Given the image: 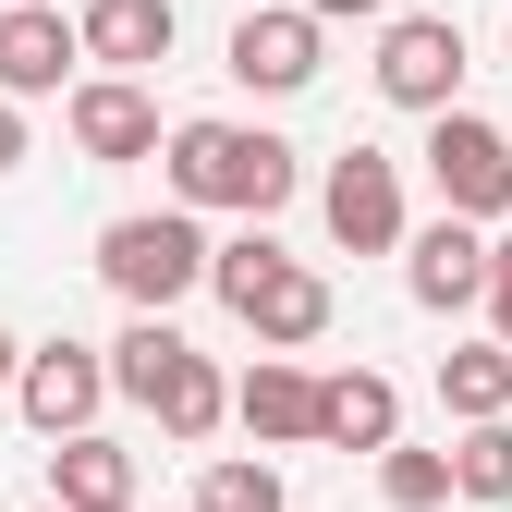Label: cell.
Listing matches in <instances>:
<instances>
[{"mask_svg":"<svg viewBox=\"0 0 512 512\" xmlns=\"http://www.w3.org/2000/svg\"><path fill=\"white\" fill-rule=\"evenodd\" d=\"M159 159H171L183 220H196V208H232L244 232H269V220L293 208V183H305V159L269 135V122H171Z\"/></svg>","mask_w":512,"mask_h":512,"instance_id":"6da1fadb","label":"cell"},{"mask_svg":"<svg viewBox=\"0 0 512 512\" xmlns=\"http://www.w3.org/2000/svg\"><path fill=\"white\" fill-rule=\"evenodd\" d=\"M208 293L244 317L269 354H305L317 330H330V281L317 269H293V256L269 244V232H232V244H208Z\"/></svg>","mask_w":512,"mask_h":512,"instance_id":"7a4b0ae2","label":"cell"},{"mask_svg":"<svg viewBox=\"0 0 512 512\" xmlns=\"http://www.w3.org/2000/svg\"><path fill=\"white\" fill-rule=\"evenodd\" d=\"M98 366H110V391H122V403H147L171 439H208V427L232 415V378H220L196 342H183L171 317H135V330H122Z\"/></svg>","mask_w":512,"mask_h":512,"instance_id":"3957f363","label":"cell"},{"mask_svg":"<svg viewBox=\"0 0 512 512\" xmlns=\"http://www.w3.org/2000/svg\"><path fill=\"white\" fill-rule=\"evenodd\" d=\"M98 281L135 317H171L183 293H208V232L183 220V208H135V220L98 232Z\"/></svg>","mask_w":512,"mask_h":512,"instance_id":"277c9868","label":"cell"},{"mask_svg":"<svg viewBox=\"0 0 512 512\" xmlns=\"http://www.w3.org/2000/svg\"><path fill=\"white\" fill-rule=\"evenodd\" d=\"M427 183H439V220H512V135L488 110H439L427 122Z\"/></svg>","mask_w":512,"mask_h":512,"instance_id":"5b68a950","label":"cell"},{"mask_svg":"<svg viewBox=\"0 0 512 512\" xmlns=\"http://www.w3.org/2000/svg\"><path fill=\"white\" fill-rule=\"evenodd\" d=\"M378 98L439 122V110H464V25L452 13H391L378 25Z\"/></svg>","mask_w":512,"mask_h":512,"instance_id":"8992f818","label":"cell"},{"mask_svg":"<svg viewBox=\"0 0 512 512\" xmlns=\"http://www.w3.org/2000/svg\"><path fill=\"white\" fill-rule=\"evenodd\" d=\"M317 220H330L342 256H391L403 244V159H378V147H342L330 183H317Z\"/></svg>","mask_w":512,"mask_h":512,"instance_id":"52a82bcc","label":"cell"},{"mask_svg":"<svg viewBox=\"0 0 512 512\" xmlns=\"http://www.w3.org/2000/svg\"><path fill=\"white\" fill-rule=\"evenodd\" d=\"M13 403H25V427H37V439H86V427H98V403H110L98 342H37V354L13 366Z\"/></svg>","mask_w":512,"mask_h":512,"instance_id":"ba28073f","label":"cell"},{"mask_svg":"<svg viewBox=\"0 0 512 512\" xmlns=\"http://www.w3.org/2000/svg\"><path fill=\"white\" fill-rule=\"evenodd\" d=\"M403 293H415L427 317H464V305L488 293V232H476V220H427V232H403Z\"/></svg>","mask_w":512,"mask_h":512,"instance_id":"9c48e42d","label":"cell"},{"mask_svg":"<svg viewBox=\"0 0 512 512\" xmlns=\"http://www.w3.org/2000/svg\"><path fill=\"white\" fill-rule=\"evenodd\" d=\"M61 110H74V147H86L98 171H122V159H159V98H147V86H122V74H86Z\"/></svg>","mask_w":512,"mask_h":512,"instance_id":"30bf717a","label":"cell"},{"mask_svg":"<svg viewBox=\"0 0 512 512\" xmlns=\"http://www.w3.org/2000/svg\"><path fill=\"white\" fill-rule=\"evenodd\" d=\"M74 61H86V49H74V25H61L49 0H13V13H0V98H13V110H25V98H61Z\"/></svg>","mask_w":512,"mask_h":512,"instance_id":"8fae6325","label":"cell"},{"mask_svg":"<svg viewBox=\"0 0 512 512\" xmlns=\"http://www.w3.org/2000/svg\"><path fill=\"white\" fill-rule=\"evenodd\" d=\"M232 86L305 98V86H317V25H305V13H244V25H232Z\"/></svg>","mask_w":512,"mask_h":512,"instance_id":"7c38bea8","label":"cell"},{"mask_svg":"<svg viewBox=\"0 0 512 512\" xmlns=\"http://www.w3.org/2000/svg\"><path fill=\"white\" fill-rule=\"evenodd\" d=\"M171 37H183V25H171V0H86V13H74V49L110 61L122 86H135L147 61H171Z\"/></svg>","mask_w":512,"mask_h":512,"instance_id":"4fadbf2b","label":"cell"},{"mask_svg":"<svg viewBox=\"0 0 512 512\" xmlns=\"http://www.w3.org/2000/svg\"><path fill=\"white\" fill-rule=\"evenodd\" d=\"M317 439H330V452H391V439H403V391L378 366L317 378Z\"/></svg>","mask_w":512,"mask_h":512,"instance_id":"5bb4252c","label":"cell"},{"mask_svg":"<svg viewBox=\"0 0 512 512\" xmlns=\"http://www.w3.org/2000/svg\"><path fill=\"white\" fill-rule=\"evenodd\" d=\"M232 415H244L256 439H281V452H293V439H317V378H305L293 354H256V366L232 378Z\"/></svg>","mask_w":512,"mask_h":512,"instance_id":"9a60e30c","label":"cell"},{"mask_svg":"<svg viewBox=\"0 0 512 512\" xmlns=\"http://www.w3.org/2000/svg\"><path fill=\"white\" fill-rule=\"evenodd\" d=\"M49 512H135V452H110V439H61L49 452Z\"/></svg>","mask_w":512,"mask_h":512,"instance_id":"2e32d148","label":"cell"},{"mask_svg":"<svg viewBox=\"0 0 512 512\" xmlns=\"http://www.w3.org/2000/svg\"><path fill=\"white\" fill-rule=\"evenodd\" d=\"M439 403H452L464 427H500L512 415V354L500 342H452V354H439Z\"/></svg>","mask_w":512,"mask_h":512,"instance_id":"e0dca14e","label":"cell"},{"mask_svg":"<svg viewBox=\"0 0 512 512\" xmlns=\"http://www.w3.org/2000/svg\"><path fill=\"white\" fill-rule=\"evenodd\" d=\"M452 500H512V415L452 439Z\"/></svg>","mask_w":512,"mask_h":512,"instance_id":"ac0fdd59","label":"cell"},{"mask_svg":"<svg viewBox=\"0 0 512 512\" xmlns=\"http://www.w3.org/2000/svg\"><path fill=\"white\" fill-rule=\"evenodd\" d=\"M378 500H391V512H439V500H452V452H403V439H391V452H378Z\"/></svg>","mask_w":512,"mask_h":512,"instance_id":"d6986e66","label":"cell"},{"mask_svg":"<svg viewBox=\"0 0 512 512\" xmlns=\"http://www.w3.org/2000/svg\"><path fill=\"white\" fill-rule=\"evenodd\" d=\"M196 512H281V476L269 464H208L196 476Z\"/></svg>","mask_w":512,"mask_h":512,"instance_id":"ffe728a7","label":"cell"},{"mask_svg":"<svg viewBox=\"0 0 512 512\" xmlns=\"http://www.w3.org/2000/svg\"><path fill=\"white\" fill-rule=\"evenodd\" d=\"M476 305H488V342H500V354H512V232H500V244H488V293H476Z\"/></svg>","mask_w":512,"mask_h":512,"instance_id":"44dd1931","label":"cell"},{"mask_svg":"<svg viewBox=\"0 0 512 512\" xmlns=\"http://www.w3.org/2000/svg\"><path fill=\"white\" fill-rule=\"evenodd\" d=\"M305 25H391V0H293Z\"/></svg>","mask_w":512,"mask_h":512,"instance_id":"7402d4cb","label":"cell"},{"mask_svg":"<svg viewBox=\"0 0 512 512\" xmlns=\"http://www.w3.org/2000/svg\"><path fill=\"white\" fill-rule=\"evenodd\" d=\"M13 159H25V110L0 98V171H13Z\"/></svg>","mask_w":512,"mask_h":512,"instance_id":"603a6c76","label":"cell"},{"mask_svg":"<svg viewBox=\"0 0 512 512\" xmlns=\"http://www.w3.org/2000/svg\"><path fill=\"white\" fill-rule=\"evenodd\" d=\"M13 366H25V342H13V330H0V391H13Z\"/></svg>","mask_w":512,"mask_h":512,"instance_id":"cb8c5ba5","label":"cell"},{"mask_svg":"<svg viewBox=\"0 0 512 512\" xmlns=\"http://www.w3.org/2000/svg\"><path fill=\"white\" fill-rule=\"evenodd\" d=\"M37 512H49V500H37Z\"/></svg>","mask_w":512,"mask_h":512,"instance_id":"d4e9b609","label":"cell"}]
</instances>
